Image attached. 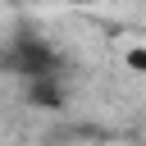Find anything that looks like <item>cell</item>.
Returning a JSON list of instances; mask_svg holds the SVG:
<instances>
[{
	"label": "cell",
	"instance_id": "1",
	"mask_svg": "<svg viewBox=\"0 0 146 146\" xmlns=\"http://www.w3.org/2000/svg\"><path fill=\"white\" fill-rule=\"evenodd\" d=\"M123 64H128L132 73H146V46H132V50L123 55Z\"/></svg>",
	"mask_w": 146,
	"mask_h": 146
}]
</instances>
